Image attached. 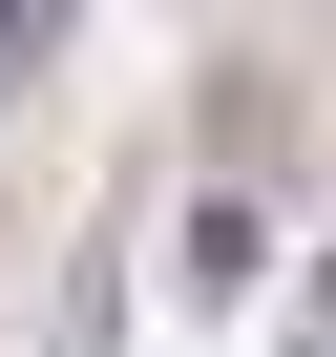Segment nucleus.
Instances as JSON below:
<instances>
[{
    "mask_svg": "<svg viewBox=\"0 0 336 357\" xmlns=\"http://www.w3.org/2000/svg\"><path fill=\"white\" fill-rule=\"evenodd\" d=\"M63 22H84V0H0V84H43V63H63Z\"/></svg>",
    "mask_w": 336,
    "mask_h": 357,
    "instance_id": "nucleus-2",
    "label": "nucleus"
},
{
    "mask_svg": "<svg viewBox=\"0 0 336 357\" xmlns=\"http://www.w3.org/2000/svg\"><path fill=\"white\" fill-rule=\"evenodd\" d=\"M252 252H273V231H252V190H190V231H168V273H190V294H252Z\"/></svg>",
    "mask_w": 336,
    "mask_h": 357,
    "instance_id": "nucleus-1",
    "label": "nucleus"
},
{
    "mask_svg": "<svg viewBox=\"0 0 336 357\" xmlns=\"http://www.w3.org/2000/svg\"><path fill=\"white\" fill-rule=\"evenodd\" d=\"M315 336H336V252H315Z\"/></svg>",
    "mask_w": 336,
    "mask_h": 357,
    "instance_id": "nucleus-3",
    "label": "nucleus"
},
{
    "mask_svg": "<svg viewBox=\"0 0 336 357\" xmlns=\"http://www.w3.org/2000/svg\"><path fill=\"white\" fill-rule=\"evenodd\" d=\"M294 357H336V336H294Z\"/></svg>",
    "mask_w": 336,
    "mask_h": 357,
    "instance_id": "nucleus-4",
    "label": "nucleus"
}]
</instances>
